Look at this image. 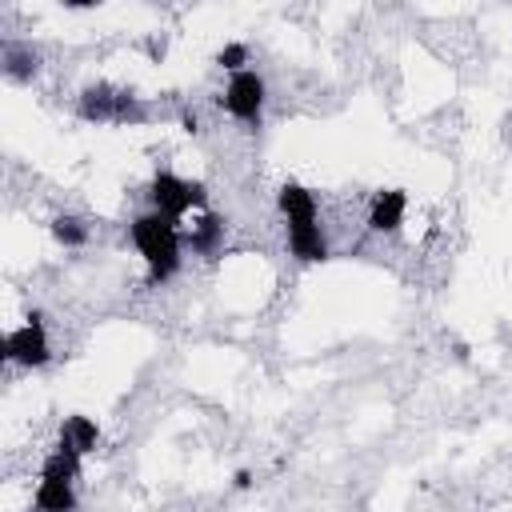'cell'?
<instances>
[{
    "instance_id": "2",
    "label": "cell",
    "mask_w": 512,
    "mask_h": 512,
    "mask_svg": "<svg viewBox=\"0 0 512 512\" xmlns=\"http://www.w3.org/2000/svg\"><path fill=\"white\" fill-rule=\"evenodd\" d=\"M76 112L88 124H132V120H144V104L132 92L112 88V84H88L80 92Z\"/></svg>"
},
{
    "instance_id": "6",
    "label": "cell",
    "mask_w": 512,
    "mask_h": 512,
    "mask_svg": "<svg viewBox=\"0 0 512 512\" xmlns=\"http://www.w3.org/2000/svg\"><path fill=\"white\" fill-rule=\"evenodd\" d=\"M284 236H288V252H292L300 264H320V260H328V240H324V232H320V216L284 220Z\"/></svg>"
},
{
    "instance_id": "11",
    "label": "cell",
    "mask_w": 512,
    "mask_h": 512,
    "mask_svg": "<svg viewBox=\"0 0 512 512\" xmlns=\"http://www.w3.org/2000/svg\"><path fill=\"white\" fill-rule=\"evenodd\" d=\"M220 240H224V220L212 216V212H204V216L192 224V232H188V248H192L196 256H212V252L220 248Z\"/></svg>"
},
{
    "instance_id": "16",
    "label": "cell",
    "mask_w": 512,
    "mask_h": 512,
    "mask_svg": "<svg viewBox=\"0 0 512 512\" xmlns=\"http://www.w3.org/2000/svg\"><path fill=\"white\" fill-rule=\"evenodd\" d=\"M64 8H76V12H84V8H96L100 0H60Z\"/></svg>"
},
{
    "instance_id": "13",
    "label": "cell",
    "mask_w": 512,
    "mask_h": 512,
    "mask_svg": "<svg viewBox=\"0 0 512 512\" xmlns=\"http://www.w3.org/2000/svg\"><path fill=\"white\" fill-rule=\"evenodd\" d=\"M52 236H56V244H64V248H80L84 240H88V228L76 220V216H56L52 224Z\"/></svg>"
},
{
    "instance_id": "12",
    "label": "cell",
    "mask_w": 512,
    "mask_h": 512,
    "mask_svg": "<svg viewBox=\"0 0 512 512\" xmlns=\"http://www.w3.org/2000/svg\"><path fill=\"white\" fill-rule=\"evenodd\" d=\"M80 452H72V448H64V444H56L48 456H44V464H40V476L44 480H76L80 476Z\"/></svg>"
},
{
    "instance_id": "5",
    "label": "cell",
    "mask_w": 512,
    "mask_h": 512,
    "mask_svg": "<svg viewBox=\"0 0 512 512\" xmlns=\"http://www.w3.org/2000/svg\"><path fill=\"white\" fill-rule=\"evenodd\" d=\"M148 196H152V208H160V212H168L176 220L188 216L192 208H204V200H208V192H204L200 180H184L176 172H156Z\"/></svg>"
},
{
    "instance_id": "3",
    "label": "cell",
    "mask_w": 512,
    "mask_h": 512,
    "mask_svg": "<svg viewBox=\"0 0 512 512\" xmlns=\"http://www.w3.org/2000/svg\"><path fill=\"white\" fill-rule=\"evenodd\" d=\"M268 88H264V76L256 72V68H240V72H232V80L224 84V92H220V108L232 116V120H240V124H248V128H260V120H264V96Z\"/></svg>"
},
{
    "instance_id": "7",
    "label": "cell",
    "mask_w": 512,
    "mask_h": 512,
    "mask_svg": "<svg viewBox=\"0 0 512 512\" xmlns=\"http://www.w3.org/2000/svg\"><path fill=\"white\" fill-rule=\"evenodd\" d=\"M404 212H408V192L404 188H384L368 204V228L372 232H400Z\"/></svg>"
},
{
    "instance_id": "8",
    "label": "cell",
    "mask_w": 512,
    "mask_h": 512,
    "mask_svg": "<svg viewBox=\"0 0 512 512\" xmlns=\"http://www.w3.org/2000/svg\"><path fill=\"white\" fill-rule=\"evenodd\" d=\"M56 444H64V448H72V452L88 456V452L100 444V424H96L92 416L76 412V416H68V420L60 424V436H56Z\"/></svg>"
},
{
    "instance_id": "14",
    "label": "cell",
    "mask_w": 512,
    "mask_h": 512,
    "mask_svg": "<svg viewBox=\"0 0 512 512\" xmlns=\"http://www.w3.org/2000/svg\"><path fill=\"white\" fill-rule=\"evenodd\" d=\"M4 64H8V76H12V80H28V76H36L40 56H36V52L24 56L16 44H8V48H4Z\"/></svg>"
},
{
    "instance_id": "9",
    "label": "cell",
    "mask_w": 512,
    "mask_h": 512,
    "mask_svg": "<svg viewBox=\"0 0 512 512\" xmlns=\"http://www.w3.org/2000/svg\"><path fill=\"white\" fill-rule=\"evenodd\" d=\"M276 208H280L284 220H308V216H320V212H316V196H312L304 184H296V180L280 184V192H276Z\"/></svg>"
},
{
    "instance_id": "17",
    "label": "cell",
    "mask_w": 512,
    "mask_h": 512,
    "mask_svg": "<svg viewBox=\"0 0 512 512\" xmlns=\"http://www.w3.org/2000/svg\"><path fill=\"white\" fill-rule=\"evenodd\" d=\"M180 120H184V132H196V128H200V120H196V112H184Z\"/></svg>"
},
{
    "instance_id": "1",
    "label": "cell",
    "mask_w": 512,
    "mask_h": 512,
    "mask_svg": "<svg viewBox=\"0 0 512 512\" xmlns=\"http://www.w3.org/2000/svg\"><path fill=\"white\" fill-rule=\"evenodd\" d=\"M132 244L136 252L144 256V268H148V284H164L180 272V220L152 208L144 216L132 220Z\"/></svg>"
},
{
    "instance_id": "4",
    "label": "cell",
    "mask_w": 512,
    "mask_h": 512,
    "mask_svg": "<svg viewBox=\"0 0 512 512\" xmlns=\"http://www.w3.org/2000/svg\"><path fill=\"white\" fill-rule=\"evenodd\" d=\"M4 360L20 364V368H44L52 360V344H48V324L40 312H32L24 324H16L4 336Z\"/></svg>"
},
{
    "instance_id": "10",
    "label": "cell",
    "mask_w": 512,
    "mask_h": 512,
    "mask_svg": "<svg viewBox=\"0 0 512 512\" xmlns=\"http://www.w3.org/2000/svg\"><path fill=\"white\" fill-rule=\"evenodd\" d=\"M32 504H36L40 512H68V508H76L72 480H44V476H40V484H36V492H32Z\"/></svg>"
},
{
    "instance_id": "15",
    "label": "cell",
    "mask_w": 512,
    "mask_h": 512,
    "mask_svg": "<svg viewBox=\"0 0 512 512\" xmlns=\"http://www.w3.org/2000/svg\"><path fill=\"white\" fill-rule=\"evenodd\" d=\"M216 64L220 68H228V72H240V68H248V44H224L220 52H216Z\"/></svg>"
}]
</instances>
